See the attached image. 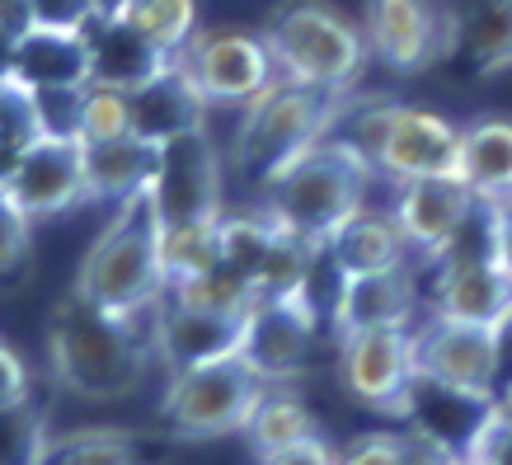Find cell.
Returning <instances> with one entry per match:
<instances>
[{
  "label": "cell",
  "mask_w": 512,
  "mask_h": 465,
  "mask_svg": "<svg viewBox=\"0 0 512 465\" xmlns=\"http://www.w3.org/2000/svg\"><path fill=\"white\" fill-rule=\"evenodd\" d=\"M151 357H156L151 320L109 315L76 292L52 306L47 362H52L57 386L71 390L76 400L109 404L132 395L151 372Z\"/></svg>",
  "instance_id": "1"
},
{
  "label": "cell",
  "mask_w": 512,
  "mask_h": 465,
  "mask_svg": "<svg viewBox=\"0 0 512 465\" xmlns=\"http://www.w3.org/2000/svg\"><path fill=\"white\" fill-rule=\"evenodd\" d=\"M71 292L123 320L156 315L170 292V273H165V221L151 188L113 207V221L94 235V245L80 259Z\"/></svg>",
  "instance_id": "2"
},
{
  "label": "cell",
  "mask_w": 512,
  "mask_h": 465,
  "mask_svg": "<svg viewBox=\"0 0 512 465\" xmlns=\"http://www.w3.org/2000/svg\"><path fill=\"white\" fill-rule=\"evenodd\" d=\"M376 179V165L339 132L320 137L315 146L282 165L264 184V212L282 231L301 235L325 249L353 217L367 212V188Z\"/></svg>",
  "instance_id": "3"
},
{
  "label": "cell",
  "mask_w": 512,
  "mask_h": 465,
  "mask_svg": "<svg viewBox=\"0 0 512 465\" xmlns=\"http://www.w3.org/2000/svg\"><path fill=\"white\" fill-rule=\"evenodd\" d=\"M264 43L282 80L325 94H348L372 57L367 33L329 0H282L268 15Z\"/></svg>",
  "instance_id": "4"
},
{
  "label": "cell",
  "mask_w": 512,
  "mask_h": 465,
  "mask_svg": "<svg viewBox=\"0 0 512 465\" xmlns=\"http://www.w3.org/2000/svg\"><path fill=\"white\" fill-rule=\"evenodd\" d=\"M343 141L386 174L390 184H419V179H447L461 165V127L447 123L442 113L419 104H367L348 123H334Z\"/></svg>",
  "instance_id": "5"
},
{
  "label": "cell",
  "mask_w": 512,
  "mask_h": 465,
  "mask_svg": "<svg viewBox=\"0 0 512 465\" xmlns=\"http://www.w3.org/2000/svg\"><path fill=\"white\" fill-rule=\"evenodd\" d=\"M339 104L343 94L306 90V85H292V80L278 76L240 113V127H235L231 141V165L264 188L282 165H292L306 146H315L320 137L334 132Z\"/></svg>",
  "instance_id": "6"
},
{
  "label": "cell",
  "mask_w": 512,
  "mask_h": 465,
  "mask_svg": "<svg viewBox=\"0 0 512 465\" xmlns=\"http://www.w3.org/2000/svg\"><path fill=\"white\" fill-rule=\"evenodd\" d=\"M268 390L273 381L245 353H226L198 362V367H184V372H170V386L160 395V419L188 442L245 433Z\"/></svg>",
  "instance_id": "7"
},
{
  "label": "cell",
  "mask_w": 512,
  "mask_h": 465,
  "mask_svg": "<svg viewBox=\"0 0 512 465\" xmlns=\"http://www.w3.org/2000/svg\"><path fill=\"white\" fill-rule=\"evenodd\" d=\"M414 357H419V386H433L470 404H494V381L503 367V334L498 329L433 315L414 334Z\"/></svg>",
  "instance_id": "8"
},
{
  "label": "cell",
  "mask_w": 512,
  "mask_h": 465,
  "mask_svg": "<svg viewBox=\"0 0 512 465\" xmlns=\"http://www.w3.org/2000/svg\"><path fill=\"white\" fill-rule=\"evenodd\" d=\"M160 221L165 231H184V226H207V221L226 217V160L212 146L207 127L174 137L160 146V165L151 179Z\"/></svg>",
  "instance_id": "9"
},
{
  "label": "cell",
  "mask_w": 512,
  "mask_h": 465,
  "mask_svg": "<svg viewBox=\"0 0 512 465\" xmlns=\"http://www.w3.org/2000/svg\"><path fill=\"white\" fill-rule=\"evenodd\" d=\"M339 381L362 409L376 414H414L419 400V357L409 329H367L339 339Z\"/></svg>",
  "instance_id": "10"
},
{
  "label": "cell",
  "mask_w": 512,
  "mask_h": 465,
  "mask_svg": "<svg viewBox=\"0 0 512 465\" xmlns=\"http://www.w3.org/2000/svg\"><path fill=\"white\" fill-rule=\"evenodd\" d=\"M362 33L381 66L423 71L461 38V10L451 0H367Z\"/></svg>",
  "instance_id": "11"
},
{
  "label": "cell",
  "mask_w": 512,
  "mask_h": 465,
  "mask_svg": "<svg viewBox=\"0 0 512 465\" xmlns=\"http://www.w3.org/2000/svg\"><path fill=\"white\" fill-rule=\"evenodd\" d=\"M0 193L15 202L29 221L66 217L71 207L90 202V174H85V146L66 132H38L19 151L15 170L5 174Z\"/></svg>",
  "instance_id": "12"
},
{
  "label": "cell",
  "mask_w": 512,
  "mask_h": 465,
  "mask_svg": "<svg viewBox=\"0 0 512 465\" xmlns=\"http://www.w3.org/2000/svg\"><path fill=\"white\" fill-rule=\"evenodd\" d=\"M184 71L202 90L207 104H254L259 94L278 80L273 52H268L264 33L245 29H207L193 33V43L179 52Z\"/></svg>",
  "instance_id": "13"
},
{
  "label": "cell",
  "mask_w": 512,
  "mask_h": 465,
  "mask_svg": "<svg viewBox=\"0 0 512 465\" xmlns=\"http://www.w3.org/2000/svg\"><path fill=\"white\" fill-rule=\"evenodd\" d=\"M311 343H315V301H311V287H296L287 296H264L259 306L249 310L240 353L268 381H292L306 367Z\"/></svg>",
  "instance_id": "14"
},
{
  "label": "cell",
  "mask_w": 512,
  "mask_h": 465,
  "mask_svg": "<svg viewBox=\"0 0 512 465\" xmlns=\"http://www.w3.org/2000/svg\"><path fill=\"white\" fill-rule=\"evenodd\" d=\"M414 310H419V278H414V264H400L381 273L334 278L329 325L339 339H353L367 329H409Z\"/></svg>",
  "instance_id": "15"
},
{
  "label": "cell",
  "mask_w": 512,
  "mask_h": 465,
  "mask_svg": "<svg viewBox=\"0 0 512 465\" xmlns=\"http://www.w3.org/2000/svg\"><path fill=\"white\" fill-rule=\"evenodd\" d=\"M475 207H480V198H475L456 174H447V179L400 184V198H395L390 212H395V221H400L409 249L423 254V259H433V264H442L447 249L456 245V235L470 226Z\"/></svg>",
  "instance_id": "16"
},
{
  "label": "cell",
  "mask_w": 512,
  "mask_h": 465,
  "mask_svg": "<svg viewBox=\"0 0 512 465\" xmlns=\"http://www.w3.org/2000/svg\"><path fill=\"white\" fill-rule=\"evenodd\" d=\"M433 315L503 334L512 325V273L498 259H447V264H437Z\"/></svg>",
  "instance_id": "17"
},
{
  "label": "cell",
  "mask_w": 512,
  "mask_h": 465,
  "mask_svg": "<svg viewBox=\"0 0 512 465\" xmlns=\"http://www.w3.org/2000/svg\"><path fill=\"white\" fill-rule=\"evenodd\" d=\"M10 85L29 99H80L90 90V33L24 29Z\"/></svg>",
  "instance_id": "18"
},
{
  "label": "cell",
  "mask_w": 512,
  "mask_h": 465,
  "mask_svg": "<svg viewBox=\"0 0 512 465\" xmlns=\"http://www.w3.org/2000/svg\"><path fill=\"white\" fill-rule=\"evenodd\" d=\"M151 339H156V357L165 362V372H184V367H198V362H212V357L240 353L245 320L179 306L174 296H165L156 315H151Z\"/></svg>",
  "instance_id": "19"
},
{
  "label": "cell",
  "mask_w": 512,
  "mask_h": 465,
  "mask_svg": "<svg viewBox=\"0 0 512 465\" xmlns=\"http://www.w3.org/2000/svg\"><path fill=\"white\" fill-rule=\"evenodd\" d=\"M127 99H132V132L141 141H151V146H165L174 137L202 132L207 127V109H212L179 57H170L156 76L146 80L141 90H132Z\"/></svg>",
  "instance_id": "20"
},
{
  "label": "cell",
  "mask_w": 512,
  "mask_h": 465,
  "mask_svg": "<svg viewBox=\"0 0 512 465\" xmlns=\"http://www.w3.org/2000/svg\"><path fill=\"white\" fill-rule=\"evenodd\" d=\"M165 62H170V52H160L127 19H99L90 29V85L132 94L156 76Z\"/></svg>",
  "instance_id": "21"
},
{
  "label": "cell",
  "mask_w": 512,
  "mask_h": 465,
  "mask_svg": "<svg viewBox=\"0 0 512 465\" xmlns=\"http://www.w3.org/2000/svg\"><path fill=\"white\" fill-rule=\"evenodd\" d=\"M456 179L489 207H512V118H480L461 127Z\"/></svg>",
  "instance_id": "22"
},
{
  "label": "cell",
  "mask_w": 512,
  "mask_h": 465,
  "mask_svg": "<svg viewBox=\"0 0 512 465\" xmlns=\"http://www.w3.org/2000/svg\"><path fill=\"white\" fill-rule=\"evenodd\" d=\"M334 278H357V273H381V268L409 264V240H404L395 212H362L325 245Z\"/></svg>",
  "instance_id": "23"
},
{
  "label": "cell",
  "mask_w": 512,
  "mask_h": 465,
  "mask_svg": "<svg viewBox=\"0 0 512 465\" xmlns=\"http://www.w3.org/2000/svg\"><path fill=\"white\" fill-rule=\"evenodd\" d=\"M85 146V174H90V202H118L151 188L160 165V146L141 137H123V141H80Z\"/></svg>",
  "instance_id": "24"
},
{
  "label": "cell",
  "mask_w": 512,
  "mask_h": 465,
  "mask_svg": "<svg viewBox=\"0 0 512 465\" xmlns=\"http://www.w3.org/2000/svg\"><path fill=\"white\" fill-rule=\"evenodd\" d=\"M29 465H141V456L132 433L80 428V433H43Z\"/></svg>",
  "instance_id": "25"
},
{
  "label": "cell",
  "mask_w": 512,
  "mask_h": 465,
  "mask_svg": "<svg viewBox=\"0 0 512 465\" xmlns=\"http://www.w3.org/2000/svg\"><path fill=\"white\" fill-rule=\"evenodd\" d=\"M245 437H249V447H254V456L268 461V456H278V451L296 447L306 437H320V428H315V414L306 409V400H296L287 390H268L264 404L249 419Z\"/></svg>",
  "instance_id": "26"
},
{
  "label": "cell",
  "mask_w": 512,
  "mask_h": 465,
  "mask_svg": "<svg viewBox=\"0 0 512 465\" xmlns=\"http://www.w3.org/2000/svg\"><path fill=\"white\" fill-rule=\"evenodd\" d=\"M461 38L480 71H498L512 62V0H475L461 15Z\"/></svg>",
  "instance_id": "27"
},
{
  "label": "cell",
  "mask_w": 512,
  "mask_h": 465,
  "mask_svg": "<svg viewBox=\"0 0 512 465\" xmlns=\"http://www.w3.org/2000/svg\"><path fill=\"white\" fill-rule=\"evenodd\" d=\"M123 19L146 33L160 52L179 57L193 43V33H198V0H137Z\"/></svg>",
  "instance_id": "28"
},
{
  "label": "cell",
  "mask_w": 512,
  "mask_h": 465,
  "mask_svg": "<svg viewBox=\"0 0 512 465\" xmlns=\"http://www.w3.org/2000/svg\"><path fill=\"white\" fill-rule=\"evenodd\" d=\"M217 264H226V259H221V221L165 231V273H170V282L212 273Z\"/></svg>",
  "instance_id": "29"
},
{
  "label": "cell",
  "mask_w": 512,
  "mask_h": 465,
  "mask_svg": "<svg viewBox=\"0 0 512 465\" xmlns=\"http://www.w3.org/2000/svg\"><path fill=\"white\" fill-rule=\"evenodd\" d=\"M76 137L80 141H123V137H137V132H132V99H127L123 90L90 85V90L80 94Z\"/></svg>",
  "instance_id": "30"
},
{
  "label": "cell",
  "mask_w": 512,
  "mask_h": 465,
  "mask_svg": "<svg viewBox=\"0 0 512 465\" xmlns=\"http://www.w3.org/2000/svg\"><path fill=\"white\" fill-rule=\"evenodd\" d=\"M38 132H43V123H38L33 99L24 90H15V85H5V90H0V184H5V174L15 170L19 151H24Z\"/></svg>",
  "instance_id": "31"
},
{
  "label": "cell",
  "mask_w": 512,
  "mask_h": 465,
  "mask_svg": "<svg viewBox=\"0 0 512 465\" xmlns=\"http://www.w3.org/2000/svg\"><path fill=\"white\" fill-rule=\"evenodd\" d=\"M29 259H33V221L0 193V287L29 278Z\"/></svg>",
  "instance_id": "32"
},
{
  "label": "cell",
  "mask_w": 512,
  "mask_h": 465,
  "mask_svg": "<svg viewBox=\"0 0 512 465\" xmlns=\"http://www.w3.org/2000/svg\"><path fill=\"white\" fill-rule=\"evenodd\" d=\"M24 5H29V29L90 33L104 19L99 0H24Z\"/></svg>",
  "instance_id": "33"
},
{
  "label": "cell",
  "mask_w": 512,
  "mask_h": 465,
  "mask_svg": "<svg viewBox=\"0 0 512 465\" xmlns=\"http://www.w3.org/2000/svg\"><path fill=\"white\" fill-rule=\"evenodd\" d=\"M466 456L480 465H512V419L503 404H489V414L466 437Z\"/></svg>",
  "instance_id": "34"
},
{
  "label": "cell",
  "mask_w": 512,
  "mask_h": 465,
  "mask_svg": "<svg viewBox=\"0 0 512 465\" xmlns=\"http://www.w3.org/2000/svg\"><path fill=\"white\" fill-rule=\"evenodd\" d=\"M400 437H404V465H466V447L447 442L428 423H419V428H409Z\"/></svg>",
  "instance_id": "35"
},
{
  "label": "cell",
  "mask_w": 512,
  "mask_h": 465,
  "mask_svg": "<svg viewBox=\"0 0 512 465\" xmlns=\"http://www.w3.org/2000/svg\"><path fill=\"white\" fill-rule=\"evenodd\" d=\"M339 465H404V437L400 433H357L339 451Z\"/></svg>",
  "instance_id": "36"
},
{
  "label": "cell",
  "mask_w": 512,
  "mask_h": 465,
  "mask_svg": "<svg viewBox=\"0 0 512 465\" xmlns=\"http://www.w3.org/2000/svg\"><path fill=\"white\" fill-rule=\"evenodd\" d=\"M29 404V367L24 357L0 339V414H15Z\"/></svg>",
  "instance_id": "37"
},
{
  "label": "cell",
  "mask_w": 512,
  "mask_h": 465,
  "mask_svg": "<svg viewBox=\"0 0 512 465\" xmlns=\"http://www.w3.org/2000/svg\"><path fill=\"white\" fill-rule=\"evenodd\" d=\"M259 465H339V451L329 447L325 437H306V442H296V447L278 451V456H268Z\"/></svg>",
  "instance_id": "38"
},
{
  "label": "cell",
  "mask_w": 512,
  "mask_h": 465,
  "mask_svg": "<svg viewBox=\"0 0 512 465\" xmlns=\"http://www.w3.org/2000/svg\"><path fill=\"white\" fill-rule=\"evenodd\" d=\"M494 259L512 273V207H494Z\"/></svg>",
  "instance_id": "39"
},
{
  "label": "cell",
  "mask_w": 512,
  "mask_h": 465,
  "mask_svg": "<svg viewBox=\"0 0 512 465\" xmlns=\"http://www.w3.org/2000/svg\"><path fill=\"white\" fill-rule=\"evenodd\" d=\"M15 47H19V33L0 24V90L15 80Z\"/></svg>",
  "instance_id": "40"
},
{
  "label": "cell",
  "mask_w": 512,
  "mask_h": 465,
  "mask_svg": "<svg viewBox=\"0 0 512 465\" xmlns=\"http://www.w3.org/2000/svg\"><path fill=\"white\" fill-rule=\"evenodd\" d=\"M137 0H99V10H104V19H123L127 10H132Z\"/></svg>",
  "instance_id": "41"
},
{
  "label": "cell",
  "mask_w": 512,
  "mask_h": 465,
  "mask_svg": "<svg viewBox=\"0 0 512 465\" xmlns=\"http://www.w3.org/2000/svg\"><path fill=\"white\" fill-rule=\"evenodd\" d=\"M503 409H508V419H512V390H508V400H503Z\"/></svg>",
  "instance_id": "42"
},
{
  "label": "cell",
  "mask_w": 512,
  "mask_h": 465,
  "mask_svg": "<svg viewBox=\"0 0 512 465\" xmlns=\"http://www.w3.org/2000/svg\"><path fill=\"white\" fill-rule=\"evenodd\" d=\"M466 465H480V461H470V456H466Z\"/></svg>",
  "instance_id": "43"
}]
</instances>
